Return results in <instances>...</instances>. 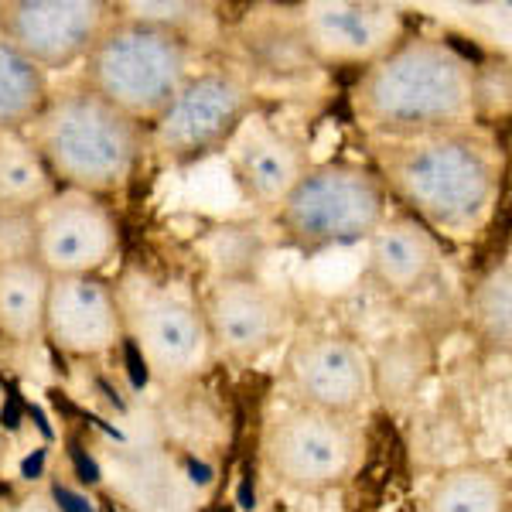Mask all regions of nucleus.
Instances as JSON below:
<instances>
[{
  "label": "nucleus",
  "mask_w": 512,
  "mask_h": 512,
  "mask_svg": "<svg viewBox=\"0 0 512 512\" xmlns=\"http://www.w3.org/2000/svg\"><path fill=\"white\" fill-rule=\"evenodd\" d=\"M376 164L386 195L396 198L431 236L454 243H468L485 233L506 185V161L499 147L475 127L379 140Z\"/></svg>",
  "instance_id": "nucleus-1"
},
{
  "label": "nucleus",
  "mask_w": 512,
  "mask_h": 512,
  "mask_svg": "<svg viewBox=\"0 0 512 512\" xmlns=\"http://www.w3.org/2000/svg\"><path fill=\"white\" fill-rule=\"evenodd\" d=\"M352 103L379 140L465 130L482 117L485 76L451 41L414 35L362 69Z\"/></svg>",
  "instance_id": "nucleus-2"
},
{
  "label": "nucleus",
  "mask_w": 512,
  "mask_h": 512,
  "mask_svg": "<svg viewBox=\"0 0 512 512\" xmlns=\"http://www.w3.org/2000/svg\"><path fill=\"white\" fill-rule=\"evenodd\" d=\"M28 144L65 192L99 198L134 175L144 154V130L89 86H69L45 99L31 120Z\"/></svg>",
  "instance_id": "nucleus-3"
},
{
  "label": "nucleus",
  "mask_w": 512,
  "mask_h": 512,
  "mask_svg": "<svg viewBox=\"0 0 512 512\" xmlns=\"http://www.w3.org/2000/svg\"><path fill=\"white\" fill-rule=\"evenodd\" d=\"M82 62V86H89L134 123L158 120L192 79L185 35L130 14H113Z\"/></svg>",
  "instance_id": "nucleus-4"
},
{
  "label": "nucleus",
  "mask_w": 512,
  "mask_h": 512,
  "mask_svg": "<svg viewBox=\"0 0 512 512\" xmlns=\"http://www.w3.org/2000/svg\"><path fill=\"white\" fill-rule=\"evenodd\" d=\"M390 216V195L376 171L349 161L311 164L274 212V222L297 250L366 243Z\"/></svg>",
  "instance_id": "nucleus-5"
},
{
  "label": "nucleus",
  "mask_w": 512,
  "mask_h": 512,
  "mask_svg": "<svg viewBox=\"0 0 512 512\" xmlns=\"http://www.w3.org/2000/svg\"><path fill=\"white\" fill-rule=\"evenodd\" d=\"M117 301L123 338L137 345L151 376L164 383H188L209 369L216 352L192 297H181L144 277H130L117 291Z\"/></svg>",
  "instance_id": "nucleus-6"
},
{
  "label": "nucleus",
  "mask_w": 512,
  "mask_h": 512,
  "mask_svg": "<svg viewBox=\"0 0 512 512\" xmlns=\"http://www.w3.org/2000/svg\"><path fill=\"white\" fill-rule=\"evenodd\" d=\"M362 434L352 417L284 407L263 427V465L294 492H328L359 472Z\"/></svg>",
  "instance_id": "nucleus-7"
},
{
  "label": "nucleus",
  "mask_w": 512,
  "mask_h": 512,
  "mask_svg": "<svg viewBox=\"0 0 512 512\" xmlns=\"http://www.w3.org/2000/svg\"><path fill=\"white\" fill-rule=\"evenodd\" d=\"M253 106V86L236 72L212 69L192 76L175 96V103L151 123L154 151L175 164L209 158L226 144H233L250 120Z\"/></svg>",
  "instance_id": "nucleus-8"
},
{
  "label": "nucleus",
  "mask_w": 512,
  "mask_h": 512,
  "mask_svg": "<svg viewBox=\"0 0 512 512\" xmlns=\"http://www.w3.org/2000/svg\"><path fill=\"white\" fill-rule=\"evenodd\" d=\"M120 250V226L96 195L55 192L31 212L28 256L52 280L96 277Z\"/></svg>",
  "instance_id": "nucleus-9"
},
{
  "label": "nucleus",
  "mask_w": 512,
  "mask_h": 512,
  "mask_svg": "<svg viewBox=\"0 0 512 512\" xmlns=\"http://www.w3.org/2000/svg\"><path fill=\"white\" fill-rule=\"evenodd\" d=\"M284 383L297 407L355 417L373 400L369 349L345 332H308L287 349Z\"/></svg>",
  "instance_id": "nucleus-10"
},
{
  "label": "nucleus",
  "mask_w": 512,
  "mask_h": 512,
  "mask_svg": "<svg viewBox=\"0 0 512 512\" xmlns=\"http://www.w3.org/2000/svg\"><path fill=\"white\" fill-rule=\"evenodd\" d=\"M209 328L212 352L233 362H256L291 332L294 308L284 294L250 274H226L198 304Z\"/></svg>",
  "instance_id": "nucleus-11"
},
{
  "label": "nucleus",
  "mask_w": 512,
  "mask_h": 512,
  "mask_svg": "<svg viewBox=\"0 0 512 512\" xmlns=\"http://www.w3.org/2000/svg\"><path fill=\"white\" fill-rule=\"evenodd\" d=\"M297 45L321 65L335 69H369L393 52L403 38V18L390 4L359 0H315L294 18Z\"/></svg>",
  "instance_id": "nucleus-12"
},
{
  "label": "nucleus",
  "mask_w": 512,
  "mask_h": 512,
  "mask_svg": "<svg viewBox=\"0 0 512 512\" xmlns=\"http://www.w3.org/2000/svg\"><path fill=\"white\" fill-rule=\"evenodd\" d=\"M113 18L103 0H7L0 4V38L41 72L69 69L96 45Z\"/></svg>",
  "instance_id": "nucleus-13"
},
{
  "label": "nucleus",
  "mask_w": 512,
  "mask_h": 512,
  "mask_svg": "<svg viewBox=\"0 0 512 512\" xmlns=\"http://www.w3.org/2000/svg\"><path fill=\"white\" fill-rule=\"evenodd\" d=\"M45 338L76 359H99L123 342L120 301L106 280L65 277L52 280L45 308Z\"/></svg>",
  "instance_id": "nucleus-14"
},
{
  "label": "nucleus",
  "mask_w": 512,
  "mask_h": 512,
  "mask_svg": "<svg viewBox=\"0 0 512 512\" xmlns=\"http://www.w3.org/2000/svg\"><path fill=\"white\" fill-rule=\"evenodd\" d=\"M311 171L308 147L274 127H243L236 134L233 175L246 202L260 212H274Z\"/></svg>",
  "instance_id": "nucleus-15"
},
{
  "label": "nucleus",
  "mask_w": 512,
  "mask_h": 512,
  "mask_svg": "<svg viewBox=\"0 0 512 512\" xmlns=\"http://www.w3.org/2000/svg\"><path fill=\"white\" fill-rule=\"evenodd\" d=\"M441 260V239L431 236L410 216H386L376 233L366 239L369 274L383 291L396 297L424 291L441 270Z\"/></svg>",
  "instance_id": "nucleus-16"
},
{
  "label": "nucleus",
  "mask_w": 512,
  "mask_h": 512,
  "mask_svg": "<svg viewBox=\"0 0 512 512\" xmlns=\"http://www.w3.org/2000/svg\"><path fill=\"white\" fill-rule=\"evenodd\" d=\"M52 277L31 256L0 260V338L7 345H35L45 338V308Z\"/></svg>",
  "instance_id": "nucleus-17"
},
{
  "label": "nucleus",
  "mask_w": 512,
  "mask_h": 512,
  "mask_svg": "<svg viewBox=\"0 0 512 512\" xmlns=\"http://www.w3.org/2000/svg\"><path fill=\"white\" fill-rule=\"evenodd\" d=\"M509 478L492 461H465L444 468L431 482L420 512H509Z\"/></svg>",
  "instance_id": "nucleus-18"
},
{
  "label": "nucleus",
  "mask_w": 512,
  "mask_h": 512,
  "mask_svg": "<svg viewBox=\"0 0 512 512\" xmlns=\"http://www.w3.org/2000/svg\"><path fill=\"white\" fill-rule=\"evenodd\" d=\"M465 318L478 345L489 352L512 349V263L509 253L492 260L468 291Z\"/></svg>",
  "instance_id": "nucleus-19"
},
{
  "label": "nucleus",
  "mask_w": 512,
  "mask_h": 512,
  "mask_svg": "<svg viewBox=\"0 0 512 512\" xmlns=\"http://www.w3.org/2000/svg\"><path fill=\"white\" fill-rule=\"evenodd\" d=\"M373 366V396L390 407L410 403L424 390V383L434 373V349L427 338L407 335L386 342L376 355H369Z\"/></svg>",
  "instance_id": "nucleus-20"
},
{
  "label": "nucleus",
  "mask_w": 512,
  "mask_h": 512,
  "mask_svg": "<svg viewBox=\"0 0 512 512\" xmlns=\"http://www.w3.org/2000/svg\"><path fill=\"white\" fill-rule=\"evenodd\" d=\"M48 99V79L14 45L0 38V134L31 127Z\"/></svg>",
  "instance_id": "nucleus-21"
},
{
  "label": "nucleus",
  "mask_w": 512,
  "mask_h": 512,
  "mask_svg": "<svg viewBox=\"0 0 512 512\" xmlns=\"http://www.w3.org/2000/svg\"><path fill=\"white\" fill-rule=\"evenodd\" d=\"M55 195V181L28 140L0 137V212L28 216Z\"/></svg>",
  "instance_id": "nucleus-22"
},
{
  "label": "nucleus",
  "mask_w": 512,
  "mask_h": 512,
  "mask_svg": "<svg viewBox=\"0 0 512 512\" xmlns=\"http://www.w3.org/2000/svg\"><path fill=\"white\" fill-rule=\"evenodd\" d=\"M0 512H62V509L55 506L52 495H48V492L31 489V492L18 495V499L4 502V506H0Z\"/></svg>",
  "instance_id": "nucleus-23"
},
{
  "label": "nucleus",
  "mask_w": 512,
  "mask_h": 512,
  "mask_svg": "<svg viewBox=\"0 0 512 512\" xmlns=\"http://www.w3.org/2000/svg\"><path fill=\"white\" fill-rule=\"evenodd\" d=\"M48 495H52V502H55V506H59L62 512H96V509H93V502H89L86 495L65 489V485H59V482H55L52 489H48Z\"/></svg>",
  "instance_id": "nucleus-24"
},
{
  "label": "nucleus",
  "mask_w": 512,
  "mask_h": 512,
  "mask_svg": "<svg viewBox=\"0 0 512 512\" xmlns=\"http://www.w3.org/2000/svg\"><path fill=\"white\" fill-rule=\"evenodd\" d=\"M123 352H127V366H130V376H134V386L140 390V386L151 379V373H147V366H144V359H140V352H137V345L130 342V338H123Z\"/></svg>",
  "instance_id": "nucleus-25"
},
{
  "label": "nucleus",
  "mask_w": 512,
  "mask_h": 512,
  "mask_svg": "<svg viewBox=\"0 0 512 512\" xmlns=\"http://www.w3.org/2000/svg\"><path fill=\"white\" fill-rule=\"evenodd\" d=\"M4 458H7V444H4V431H0V468H4Z\"/></svg>",
  "instance_id": "nucleus-26"
}]
</instances>
